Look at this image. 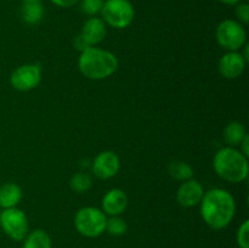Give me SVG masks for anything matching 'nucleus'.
I'll return each mask as SVG.
<instances>
[{
    "instance_id": "nucleus-1",
    "label": "nucleus",
    "mask_w": 249,
    "mask_h": 248,
    "mask_svg": "<svg viewBox=\"0 0 249 248\" xmlns=\"http://www.w3.org/2000/svg\"><path fill=\"white\" fill-rule=\"evenodd\" d=\"M198 206L202 219L212 230H224L235 218V198L228 190L221 187H213L204 192Z\"/></svg>"
},
{
    "instance_id": "nucleus-2",
    "label": "nucleus",
    "mask_w": 249,
    "mask_h": 248,
    "mask_svg": "<svg viewBox=\"0 0 249 248\" xmlns=\"http://www.w3.org/2000/svg\"><path fill=\"white\" fill-rule=\"evenodd\" d=\"M119 61L112 51L99 46H90L80 53L78 70L87 79L102 80L117 72Z\"/></svg>"
},
{
    "instance_id": "nucleus-3",
    "label": "nucleus",
    "mask_w": 249,
    "mask_h": 248,
    "mask_svg": "<svg viewBox=\"0 0 249 248\" xmlns=\"http://www.w3.org/2000/svg\"><path fill=\"white\" fill-rule=\"evenodd\" d=\"M213 168L220 179L231 184H240L247 180L249 174L248 157L238 148H220L213 158Z\"/></svg>"
},
{
    "instance_id": "nucleus-4",
    "label": "nucleus",
    "mask_w": 249,
    "mask_h": 248,
    "mask_svg": "<svg viewBox=\"0 0 249 248\" xmlns=\"http://www.w3.org/2000/svg\"><path fill=\"white\" fill-rule=\"evenodd\" d=\"M107 215L97 207H83L74 215V228L82 236L96 238L106 230Z\"/></svg>"
},
{
    "instance_id": "nucleus-5",
    "label": "nucleus",
    "mask_w": 249,
    "mask_h": 248,
    "mask_svg": "<svg viewBox=\"0 0 249 248\" xmlns=\"http://www.w3.org/2000/svg\"><path fill=\"white\" fill-rule=\"evenodd\" d=\"M101 16L106 26L124 29L133 23L135 9L129 0H105Z\"/></svg>"
},
{
    "instance_id": "nucleus-6",
    "label": "nucleus",
    "mask_w": 249,
    "mask_h": 248,
    "mask_svg": "<svg viewBox=\"0 0 249 248\" xmlns=\"http://www.w3.org/2000/svg\"><path fill=\"white\" fill-rule=\"evenodd\" d=\"M215 39L226 51H241L247 44L245 26L236 19H224L215 29Z\"/></svg>"
},
{
    "instance_id": "nucleus-7",
    "label": "nucleus",
    "mask_w": 249,
    "mask_h": 248,
    "mask_svg": "<svg viewBox=\"0 0 249 248\" xmlns=\"http://www.w3.org/2000/svg\"><path fill=\"white\" fill-rule=\"evenodd\" d=\"M0 228L12 241H23L29 232L28 218L26 213L17 207L2 209L0 213Z\"/></svg>"
},
{
    "instance_id": "nucleus-8",
    "label": "nucleus",
    "mask_w": 249,
    "mask_h": 248,
    "mask_svg": "<svg viewBox=\"0 0 249 248\" xmlns=\"http://www.w3.org/2000/svg\"><path fill=\"white\" fill-rule=\"evenodd\" d=\"M41 67L36 63L18 66L10 75V84L17 91H29L40 84Z\"/></svg>"
},
{
    "instance_id": "nucleus-9",
    "label": "nucleus",
    "mask_w": 249,
    "mask_h": 248,
    "mask_svg": "<svg viewBox=\"0 0 249 248\" xmlns=\"http://www.w3.org/2000/svg\"><path fill=\"white\" fill-rule=\"evenodd\" d=\"M121 169V159L114 151L105 150L91 162V172L97 179L108 180L116 177Z\"/></svg>"
},
{
    "instance_id": "nucleus-10",
    "label": "nucleus",
    "mask_w": 249,
    "mask_h": 248,
    "mask_svg": "<svg viewBox=\"0 0 249 248\" xmlns=\"http://www.w3.org/2000/svg\"><path fill=\"white\" fill-rule=\"evenodd\" d=\"M204 187L198 180L191 179L182 181L177 191V202L184 208H192L201 203L204 195Z\"/></svg>"
},
{
    "instance_id": "nucleus-11",
    "label": "nucleus",
    "mask_w": 249,
    "mask_h": 248,
    "mask_svg": "<svg viewBox=\"0 0 249 248\" xmlns=\"http://www.w3.org/2000/svg\"><path fill=\"white\" fill-rule=\"evenodd\" d=\"M247 62L241 51H226L219 60V73L226 79H236L245 72Z\"/></svg>"
},
{
    "instance_id": "nucleus-12",
    "label": "nucleus",
    "mask_w": 249,
    "mask_h": 248,
    "mask_svg": "<svg viewBox=\"0 0 249 248\" xmlns=\"http://www.w3.org/2000/svg\"><path fill=\"white\" fill-rule=\"evenodd\" d=\"M128 195L122 189H111L104 195L101 209L107 216L122 215L128 207Z\"/></svg>"
},
{
    "instance_id": "nucleus-13",
    "label": "nucleus",
    "mask_w": 249,
    "mask_h": 248,
    "mask_svg": "<svg viewBox=\"0 0 249 248\" xmlns=\"http://www.w3.org/2000/svg\"><path fill=\"white\" fill-rule=\"evenodd\" d=\"M107 34V26L100 17H89L82 27L79 35L88 46H97L104 41Z\"/></svg>"
},
{
    "instance_id": "nucleus-14",
    "label": "nucleus",
    "mask_w": 249,
    "mask_h": 248,
    "mask_svg": "<svg viewBox=\"0 0 249 248\" xmlns=\"http://www.w3.org/2000/svg\"><path fill=\"white\" fill-rule=\"evenodd\" d=\"M22 199V189L16 182H5L0 186V207L2 209L15 208Z\"/></svg>"
},
{
    "instance_id": "nucleus-15",
    "label": "nucleus",
    "mask_w": 249,
    "mask_h": 248,
    "mask_svg": "<svg viewBox=\"0 0 249 248\" xmlns=\"http://www.w3.org/2000/svg\"><path fill=\"white\" fill-rule=\"evenodd\" d=\"M247 134L246 126L241 122H230L229 124H226L225 129H224V141L230 147H237Z\"/></svg>"
},
{
    "instance_id": "nucleus-16",
    "label": "nucleus",
    "mask_w": 249,
    "mask_h": 248,
    "mask_svg": "<svg viewBox=\"0 0 249 248\" xmlns=\"http://www.w3.org/2000/svg\"><path fill=\"white\" fill-rule=\"evenodd\" d=\"M22 248H53V241L45 230L36 229L27 233Z\"/></svg>"
},
{
    "instance_id": "nucleus-17",
    "label": "nucleus",
    "mask_w": 249,
    "mask_h": 248,
    "mask_svg": "<svg viewBox=\"0 0 249 248\" xmlns=\"http://www.w3.org/2000/svg\"><path fill=\"white\" fill-rule=\"evenodd\" d=\"M45 10L41 1L23 2L21 7L22 21L27 24H36L43 19Z\"/></svg>"
},
{
    "instance_id": "nucleus-18",
    "label": "nucleus",
    "mask_w": 249,
    "mask_h": 248,
    "mask_svg": "<svg viewBox=\"0 0 249 248\" xmlns=\"http://www.w3.org/2000/svg\"><path fill=\"white\" fill-rule=\"evenodd\" d=\"M168 172L173 179L178 181H186L194 177V169L184 160H173L168 165Z\"/></svg>"
},
{
    "instance_id": "nucleus-19",
    "label": "nucleus",
    "mask_w": 249,
    "mask_h": 248,
    "mask_svg": "<svg viewBox=\"0 0 249 248\" xmlns=\"http://www.w3.org/2000/svg\"><path fill=\"white\" fill-rule=\"evenodd\" d=\"M70 187L75 194H85L92 187V177L87 172H78L72 175L70 180Z\"/></svg>"
},
{
    "instance_id": "nucleus-20",
    "label": "nucleus",
    "mask_w": 249,
    "mask_h": 248,
    "mask_svg": "<svg viewBox=\"0 0 249 248\" xmlns=\"http://www.w3.org/2000/svg\"><path fill=\"white\" fill-rule=\"evenodd\" d=\"M126 231H128L126 221L121 215L107 218L106 230H105V232L109 233V235L114 236V237H119V236L125 235Z\"/></svg>"
},
{
    "instance_id": "nucleus-21",
    "label": "nucleus",
    "mask_w": 249,
    "mask_h": 248,
    "mask_svg": "<svg viewBox=\"0 0 249 248\" xmlns=\"http://www.w3.org/2000/svg\"><path fill=\"white\" fill-rule=\"evenodd\" d=\"M80 10L85 15L90 17H94L96 15L101 14L102 6H104L105 0H79Z\"/></svg>"
},
{
    "instance_id": "nucleus-22",
    "label": "nucleus",
    "mask_w": 249,
    "mask_h": 248,
    "mask_svg": "<svg viewBox=\"0 0 249 248\" xmlns=\"http://www.w3.org/2000/svg\"><path fill=\"white\" fill-rule=\"evenodd\" d=\"M236 242L238 248H249V220H243L236 232Z\"/></svg>"
},
{
    "instance_id": "nucleus-23",
    "label": "nucleus",
    "mask_w": 249,
    "mask_h": 248,
    "mask_svg": "<svg viewBox=\"0 0 249 248\" xmlns=\"http://www.w3.org/2000/svg\"><path fill=\"white\" fill-rule=\"evenodd\" d=\"M235 14L237 17V21L242 23L243 26H247L249 23V5L247 2H238L235 5Z\"/></svg>"
},
{
    "instance_id": "nucleus-24",
    "label": "nucleus",
    "mask_w": 249,
    "mask_h": 248,
    "mask_svg": "<svg viewBox=\"0 0 249 248\" xmlns=\"http://www.w3.org/2000/svg\"><path fill=\"white\" fill-rule=\"evenodd\" d=\"M53 4H55L56 6L58 7H65V9H68V7L74 6L75 4L79 2V0H50Z\"/></svg>"
},
{
    "instance_id": "nucleus-25",
    "label": "nucleus",
    "mask_w": 249,
    "mask_h": 248,
    "mask_svg": "<svg viewBox=\"0 0 249 248\" xmlns=\"http://www.w3.org/2000/svg\"><path fill=\"white\" fill-rule=\"evenodd\" d=\"M240 151L243 153L245 156H249V135L245 136V139H243L242 141H241L240 143Z\"/></svg>"
},
{
    "instance_id": "nucleus-26",
    "label": "nucleus",
    "mask_w": 249,
    "mask_h": 248,
    "mask_svg": "<svg viewBox=\"0 0 249 248\" xmlns=\"http://www.w3.org/2000/svg\"><path fill=\"white\" fill-rule=\"evenodd\" d=\"M220 2H223V4L225 5H231V6H235V5H237L238 2H241L242 0H219Z\"/></svg>"
},
{
    "instance_id": "nucleus-27",
    "label": "nucleus",
    "mask_w": 249,
    "mask_h": 248,
    "mask_svg": "<svg viewBox=\"0 0 249 248\" xmlns=\"http://www.w3.org/2000/svg\"><path fill=\"white\" fill-rule=\"evenodd\" d=\"M23 2H32V1H41V0H22Z\"/></svg>"
}]
</instances>
